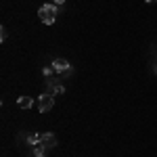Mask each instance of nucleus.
Segmentation results:
<instances>
[{"label": "nucleus", "mask_w": 157, "mask_h": 157, "mask_svg": "<svg viewBox=\"0 0 157 157\" xmlns=\"http://www.w3.org/2000/svg\"><path fill=\"white\" fill-rule=\"evenodd\" d=\"M52 107H55V98H52L50 92H44L42 97H38V109H40V113H46Z\"/></svg>", "instance_id": "2"}, {"label": "nucleus", "mask_w": 157, "mask_h": 157, "mask_svg": "<svg viewBox=\"0 0 157 157\" xmlns=\"http://www.w3.org/2000/svg\"><path fill=\"white\" fill-rule=\"evenodd\" d=\"M40 145L46 147V149H52V147H57V136L52 132H44L40 134Z\"/></svg>", "instance_id": "3"}, {"label": "nucleus", "mask_w": 157, "mask_h": 157, "mask_svg": "<svg viewBox=\"0 0 157 157\" xmlns=\"http://www.w3.org/2000/svg\"><path fill=\"white\" fill-rule=\"evenodd\" d=\"M52 67H55L57 73H71V67H69V63L65 59H55L52 61Z\"/></svg>", "instance_id": "4"}, {"label": "nucleus", "mask_w": 157, "mask_h": 157, "mask_svg": "<svg viewBox=\"0 0 157 157\" xmlns=\"http://www.w3.org/2000/svg\"><path fill=\"white\" fill-rule=\"evenodd\" d=\"M34 155L36 157H46V147H42L40 143H38L36 149H34Z\"/></svg>", "instance_id": "6"}, {"label": "nucleus", "mask_w": 157, "mask_h": 157, "mask_svg": "<svg viewBox=\"0 0 157 157\" xmlns=\"http://www.w3.org/2000/svg\"><path fill=\"white\" fill-rule=\"evenodd\" d=\"M27 143H29V145H38V143H40V134L29 132L27 134Z\"/></svg>", "instance_id": "7"}, {"label": "nucleus", "mask_w": 157, "mask_h": 157, "mask_svg": "<svg viewBox=\"0 0 157 157\" xmlns=\"http://www.w3.org/2000/svg\"><path fill=\"white\" fill-rule=\"evenodd\" d=\"M52 2H55V4H63L65 0H52Z\"/></svg>", "instance_id": "10"}, {"label": "nucleus", "mask_w": 157, "mask_h": 157, "mask_svg": "<svg viewBox=\"0 0 157 157\" xmlns=\"http://www.w3.org/2000/svg\"><path fill=\"white\" fill-rule=\"evenodd\" d=\"M38 17H40V21L42 23H55V19H57V6L55 4H42L40 9H38Z\"/></svg>", "instance_id": "1"}, {"label": "nucleus", "mask_w": 157, "mask_h": 157, "mask_svg": "<svg viewBox=\"0 0 157 157\" xmlns=\"http://www.w3.org/2000/svg\"><path fill=\"white\" fill-rule=\"evenodd\" d=\"M0 40H2V42L6 40V29H4V27H2V32H0Z\"/></svg>", "instance_id": "9"}, {"label": "nucleus", "mask_w": 157, "mask_h": 157, "mask_svg": "<svg viewBox=\"0 0 157 157\" xmlns=\"http://www.w3.org/2000/svg\"><path fill=\"white\" fill-rule=\"evenodd\" d=\"M42 73H44V75H46V78H50V75H52V73H57V71H55V67H52V65H46V67H44V69H42Z\"/></svg>", "instance_id": "8"}, {"label": "nucleus", "mask_w": 157, "mask_h": 157, "mask_svg": "<svg viewBox=\"0 0 157 157\" xmlns=\"http://www.w3.org/2000/svg\"><path fill=\"white\" fill-rule=\"evenodd\" d=\"M147 2H157V0H147Z\"/></svg>", "instance_id": "11"}, {"label": "nucleus", "mask_w": 157, "mask_h": 157, "mask_svg": "<svg viewBox=\"0 0 157 157\" xmlns=\"http://www.w3.org/2000/svg\"><path fill=\"white\" fill-rule=\"evenodd\" d=\"M17 105H19L21 109H29L32 105H34V101H32V97H19Z\"/></svg>", "instance_id": "5"}]
</instances>
